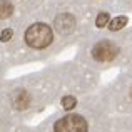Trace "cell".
I'll return each instance as SVG.
<instances>
[{"mask_svg":"<svg viewBox=\"0 0 132 132\" xmlns=\"http://www.w3.org/2000/svg\"><path fill=\"white\" fill-rule=\"evenodd\" d=\"M75 62L94 72L112 67L132 70V27L116 34L92 30L79 42Z\"/></svg>","mask_w":132,"mask_h":132,"instance_id":"obj_1","label":"cell"},{"mask_svg":"<svg viewBox=\"0 0 132 132\" xmlns=\"http://www.w3.org/2000/svg\"><path fill=\"white\" fill-rule=\"evenodd\" d=\"M109 116L110 110L102 92H94L80 100L77 109L48 119L37 132H102Z\"/></svg>","mask_w":132,"mask_h":132,"instance_id":"obj_2","label":"cell"},{"mask_svg":"<svg viewBox=\"0 0 132 132\" xmlns=\"http://www.w3.org/2000/svg\"><path fill=\"white\" fill-rule=\"evenodd\" d=\"M100 92L110 114L132 116V70L122 72L112 84H109Z\"/></svg>","mask_w":132,"mask_h":132,"instance_id":"obj_3","label":"cell"},{"mask_svg":"<svg viewBox=\"0 0 132 132\" xmlns=\"http://www.w3.org/2000/svg\"><path fill=\"white\" fill-rule=\"evenodd\" d=\"M102 132H132V116L127 114H110L105 119Z\"/></svg>","mask_w":132,"mask_h":132,"instance_id":"obj_4","label":"cell"},{"mask_svg":"<svg viewBox=\"0 0 132 132\" xmlns=\"http://www.w3.org/2000/svg\"><path fill=\"white\" fill-rule=\"evenodd\" d=\"M127 23H129V17L127 15H116V17L110 19V22L105 27V30L110 34H116V32H120V30L126 29Z\"/></svg>","mask_w":132,"mask_h":132,"instance_id":"obj_5","label":"cell"}]
</instances>
